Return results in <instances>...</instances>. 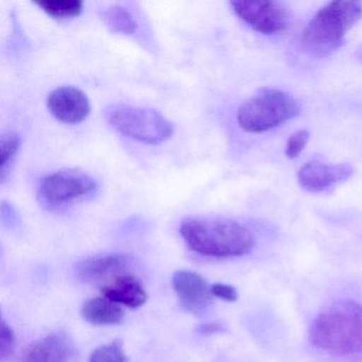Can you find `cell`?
<instances>
[{
  "label": "cell",
  "instance_id": "1",
  "mask_svg": "<svg viewBox=\"0 0 362 362\" xmlns=\"http://www.w3.org/2000/svg\"><path fill=\"white\" fill-rule=\"evenodd\" d=\"M180 233L192 251L207 257H241L255 245L249 228L224 218H187L182 221Z\"/></svg>",
  "mask_w": 362,
  "mask_h": 362
},
{
  "label": "cell",
  "instance_id": "2",
  "mask_svg": "<svg viewBox=\"0 0 362 362\" xmlns=\"http://www.w3.org/2000/svg\"><path fill=\"white\" fill-rule=\"evenodd\" d=\"M309 339L332 355H362V304L340 300L330 305L313 320Z\"/></svg>",
  "mask_w": 362,
  "mask_h": 362
},
{
  "label": "cell",
  "instance_id": "3",
  "mask_svg": "<svg viewBox=\"0 0 362 362\" xmlns=\"http://www.w3.org/2000/svg\"><path fill=\"white\" fill-rule=\"evenodd\" d=\"M358 1L337 0L317 12L302 33V46L310 56L322 58L338 50L347 31L361 18Z\"/></svg>",
  "mask_w": 362,
  "mask_h": 362
},
{
  "label": "cell",
  "instance_id": "4",
  "mask_svg": "<svg viewBox=\"0 0 362 362\" xmlns=\"http://www.w3.org/2000/svg\"><path fill=\"white\" fill-rule=\"evenodd\" d=\"M300 107L288 93L264 88L241 105L237 122L245 132L262 133L296 117Z\"/></svg>",
  "mask_w": 362,
  "mask_h": 362
},
{
  "label": "cell",
  "instance_id": "5",
  "mask_svg": "<svg viewBox=\"0 0 362 362\" xmlns=\"http://www.w3.org/2000/svg\"><path fill=\"white\" fill-rule=\"evenodd\" d=\"M105 116L118 132L141 143H163L173 133V124L151 109L112 105L105 109Z\"/></svg>",
  "mask_w": 362,
  "mask_h": 362
},
{
  "label": "cell",
  "instance_id": "6",
  "mask_svg": "<svg viewBox=\"0 0 362 362\" xmlns=\"http://www.w3.org/2000/svg\"><path fill=\"white\" fill-rule=\"evenodd\" d=\"M96 188V181L84 171L62 169L42 180L39 198L44 204L59 207L92 194Z\"/></svg>",
  "mask_w": 362,
  "mask_h": 362
},
{
  "label": "cell",
  "instance_id": "7",
  "mask_svg": "<svg viewBox=\"0 0 362 362\" xmlns=\"http://www.w3.org/2000/svg\"><path fill=\"white\" fill-rule=\"evenodd\" d=\"M233 11L252 29L262 35H275L290 23L288 8L273 0H236L230 3Z\"/></svg>",
  "mask_w": 362,
  "mask_h": 362
},
{
  "label": "cell",
  "instance_id": "8",
  "mask_svg": "<svg viewBox=\"0 0 362 362\" xmlns=\"http://www.w3.org/2000/svg\"><path fill=\"white\" fill-rule=\"evenodd\" d=\"M132 258L126 254L112 253L84 258L76 264V276L86 284L109 285L116 277L128 273Z\"/></svg>",
  "mask_w": 362,
  "mask_h": 362
},
{
  "label": "cell",
  "instance_id": "9",
  "mask_svg": "<svg viewBox=\"0 0 362 362\" xmlns=\"http://www.w3.org/2000/svg\"><path fill=\"white\" fill-rule=\"evenodd\" d=\"M173 287L180 304L192 315H203L211 307V286L202 275L190 270H179L173 274Z\"/></svg>",
  "mask_w": 362,
  "mask_h": 362
},
{
  "label": "cell",
  "instance_id": "10",
  "mask_svg": "<svg viewBox=\"0 0 362 362\" xmlns=\"http://www.w3.org/2000/svg\"><path fill=\"white\" fill-rule=\"evenodd\" d=\"M47 107L56 119L69 124L83 122L90 112L86 93L74 86L54 88L48 96Z\"/></svg>",
  "mask_w": 362,
  "mask_h": 362
},
{
  "label": "cell",
  "instance_id": "11",
  "mask_svg": "<svg viewBox=\"0 0 362 362\" xmlns=\"http://www.w3.org/2000/svg\"><path fill=\"white\" fill-rule=\"evenodd\" d=\"M353 175V167L349 164H322L317 160L305 164L298 173L300 185L307 192H322L332 186L343 183Z\"/></svg>",
  "mask_w": 362,
  "mask_h": 362
},
{
  "label": "cell",
  "instance_id": "12",
  "mask_svg": "<svg viewBox=\"0 0 362 362\" xmlns=\"http://www.w3.org/2000/svg\"><path fill=\"white\" fill-rule=\"evenodd\" d=\"M73 353L69 339L62 334H52L27 346L23 362H67Z\"/></svg>",
  "mask_w": 362,
  "mask_h": 362
},
{
  "label": "cell",
  "instance_id": "13",
  "mask_svg": "<svg viewBox=\"0 0 362 362\" xmlns=\"http://www.w3.org/2000/svg\"><path fill=\"white\" fill-rule=\"evenodd\" d=\"M100 291L107 300L129 308H139L147 302V292L139 279L130 273L116 277L109 285L100 288Z\"/></svg>",
  "mask_w": 362,
  "mask_h": 362
},
{
  "label": "cell",
  "instance_id": "14",
  "mask_svg": "<svg viewBox=\"0 0 362 362\" xmlns=\"http://www.w3.org/2000/svg\"><path fill=\"white\" fill-rule=\"evenodd\" d=\"M81 315L93 325H120L124 321L122 307L107 298H93L82 305Z\"/></svg>",
  "mask_w": 362,
  "mask_h": 362
},
{
  "label": "cell",
  "instance_id": "15",
  "mask_svg": "<svg viewBox=\"0 0 362 362\" xmlns=\"http://www.w3.org/2000/svg\"><path fill=\"white\" fill-rule=\"evenodd\" d=\"M103 18L107 28L113 33L132 35L136 30V22L132 14L122 6H112L101 12Z\"/></svg>",
  "mask_w": 362,
  "mask_h": 362
},
{
  "label": "cell",
  "instance_id": "16",
  "mask_svg": "<svg viewBox=\"0 0 362 362\" xmlns=\"http://www.w3.org/2000/svg\"><path fill=\"white\" fill-rule=\"evenodd\" d=\"M35 4L56 20L75 18L83 11L81 0H35Z\"/></svg>",
  "mask_w": 362,
  "mask_h": 362
},
{
  "label": "cell",
  "instance_id": "17",
  "mask_svg": "<svg viewBox=\"0 0 362 362\" xmlns=\"http://www.w3.org/2000/svg\"><path fill=\"white\" fill-rule=\"evenodd\" d=\"M22 145V139L20 134L16 132H7L0 137V152H1V168H0V177L1 182L7 179L8 173L11 168L12 163Z\"/></svg>",
  "mask_w": 362,
  "mask_h": 362
},
{
  "label": "cell",
  "instance_id": "18",
  "mask_svg": "<svg viewBox=\"0 0 362 362\" xmlns=\"http://www.w3.org/2000/svg\"><path fill=\"white\" fill-rule=\"evenodd\" d=\"M126 353H124V344L119 339H116L109 344L101 345L97 347L90 354L88 362H127Z\"/></svg>",
  "mask_w": 362,
  "mask_h": 362
},
{
  "label": "cell",
  "instance_id": "19",
  "mask_svg": "<svg viewBox=\"0 0 362 362\" xmlns=\"http://www.w3.org/2000/svg\"><path fill=\"white\" fill-rule=\"evenodd\" d=\"M16 351V334L12 328L1 321L0 325V358L3 361L11 359Z\"/></svg>",
  "mask_w": 362,
  "mask_h": 362
},
{
  "label": "cell",
  "instance_id": "20",
  "mask_svg": "<svg viewBox=\"0 0 362 362\" xmlns=\"http://www.w3.org/2000/svg\"><path fill=\"white\" fill-rule=\"evenodd\" d=\"M309 137H310V134H309L307 130H300L298 132L293 133L288 139L285 150L286 156L289 158H298L302 153L305 147H306Z\"/></svg>",
  "mask_w": 362,
  "mask_h": 362
},
{
  "label": "cell",
  "instance_id": "21",
  "mask_svg": "<svg viewBox=\"0 0 362 362\" xmlns=\"http://www.w3.org/2000/svg\"><path fill=\"white\" fill-rule=\"evenodd\" d=\"M213 296L226 300V302H236L238 298V292L233 286L226 284L216 283L211 286Z\"/></svg>",
  "mask_w": 362,
  "mask_h": 362
},
{
  "label": "cell",
  "instance_id": "22",
  "mask_svg": "<svg viewBox=\"0 0 362 362\" xmlns=\"http://www.w3.org/2000/svg\"><path fill=\"white\" fill-rule=\"evenodd\" d=\"M223 329V324L220 323V322H209V323H203L199 325L198 327L196 328V332L200 334L209 336V334L221 332Z\"/></svg>",
  "mask_w": 362,
  "mask_h": 362
},
{
  "label": "cell",
  "instance_id": "23",
  "mask_svg": "<svg viewBox=\"0 0 362 362\" xmlns=\"http://www.w3.org/2000/svg\"><path fill=\"white\" fill-rule=\"evenodd\" d=\"M1 216H3L4 220H8L10 223L16 222V211H14L13 207L10 205V203L3 202V204H1Z\"/></svg>",
  "mask_w": 362,
  "mask_h": 362
},
{
  "label": "cell",
  "instance_id": "24",
  "mask_svg": "<svg viewBox=\"0 0 362 362\" xmlns=\"http://www.w3.org/2000/svg\"><path fill=\"white\" fill-rule=\"evenodd\" d=\"M358 60L362 63V46L360 47V49L357 52Z\"/></svg>",
  "mask_w": 362,
  "mask_h": 362
}]
</instances>
